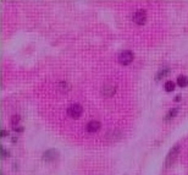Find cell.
Listing matches in <instances>:
<instances>
[{"label":"cell","instance_id":"6da1fadb","mask_svg":"<svg viewBox=\"0 0 188 175\" xmlns=\"http://www.w3.org/2000/svg\"><path fill=\"white\" fill-rule=\"evenodd\" d=\"M178 152H180V146L178 144L174 146L170 149V152H169V154L166 156V159H165V168H170L171 164H174V162L176 160V158L178 156Z\"/></svg>","mask_w":188,"mask_h":175},{"label":"cell","instance_id":"7a4b0ae2","mask_svg":"<svg viewBox=\"0 0 188 175\" xmlns=\"http://www.w3.org/2000/svg\"><path fill=\"white\" fill-rule=\"evenodd\" d=\"M133 59H134V55L131 50H124L117 56V60L121 65H129L133 61Z\"/></svg>","mask_w":188,"mask_h":175},{"label":"cell","instance_id":"3957f363","mask_svg":"<svg viewBox=\"0 0 188 175\" xmlns=\"http://www.w3.org/2000/svg\"><path fill=\"white\" fill-rule=\"evenodd\" d=\"M83 113V108L82 105L78 104V103H75V104H71L67 109V115L71 116L72 119H78Z\"/></svg>","mask_w":188,"mask_h":175},{"label":"cell","instance_id":"277c9868","mask_svg":"<svg viewBox=\"0 0 188 175\" xmlns=\"http://www.w3.org/2000/svg\"><path fill=\"white\" fill-rule=\"evenodd\" d=\"M133 22L137 23V25H144L145 21H147V12L145 10L141 9V10H137L134 14H133Z\"/></svg>","mask_w":188,"mask_h":175},{"label":"cell","instance_id":"5b68a950","mask_svg":"<svg viewBox=\"0 0 188 175\" xmlns=\"http://www.w3.org/2000/svg\"><path fill=\"white\" fill-rule=\"evenodd\" d=\"M101 93L104 97H112L115 93H116V86L112 85V83H105L101 88Z\"/></svg>","mask_w":188,"mask_h":175},{"label":"cell","instance_id":"8992f818","mask_svg":"<svg viewBox=\"0 0 188 175\" xmlns=\"http://www.w3.org/2000/svg\"><path fill=\"white\" fill-rule=\"evenodd\" d=\"M59 156H60V153H59L56 149L51 148V149L44 152V154H43V159H44L45 162H55V160L59 158Z\"/></svg>","mask_w":188,"mask_h":175},{"label":"cell","instance_id":"52a82bcc","mask_svg":"<svg viewBox=\"0 0 188 175\" xmlns=\"http://www.w3.org/2000/svg\"><path fill=\"white\" fill-rule=\"evenodd\" d=\"M99 129H100V123L96 121V120L89 121V123L87 124V126H86V130H87L88 132H96Z\"/></svg>","mask_w":188,"mask_h":175},{"label":"cell","instance_id":"ba28073f","mask_svg":"<svg viewBox=\"0 0 188 175\" xmlns=\"http://www.w3.org/2000/svg\"><path fill=\"white\" fill-rule=\"evenodd\" d=\"M177 113H178V108H174V109H171V110L165 115L164 120H165V121H170V120H172V119L177 115Z\"/></svg>","mask_w":188,"mask_h":175},{"label":"cell","instance_id":"9c48e42d","mask_svg":"<svg viewBox=\"0 0 188 175\" xmlns=\"http://www.w3.org/2000/svg\"><path fill=\"white\" fill-rule=\"evenodd\" d=\"M177 85L180 87H187L188 86V77L185 75H181L177 77Z\"/></svg>","mask_w":188,"mask_h":175},{"label":"cell","instance_id":"30bf717a","mask_svg":"<svg viewBox=\"0 0 188 175\" xmlns=\"http://www.w3.org/2000/svg\"><path fill=\"white\" fill-rule=\"evenodd\" d=\"M169 72H170V69H167V68H164V69H161V70L159 71L157 73V80H161L162 77H165L166 75H169Z\"/></svg>","mask_w":188,"mask_h":175},{"label":"cell","instance_id":"8fae6325","mask_svg":"<svg viewBox=\"0 0 188 175\" xmlns=\"http://www.w3.org/2000/svg\"><path fill=\"white\" fill-rule=\"evenodd\" d=\"M175 87H176L175 82H172V81H166V83H165V91H166V92H172V91L175 90Z\"/></svg>","mask_w":188,"mask_h":175},{"label":"cell","instance_id":"7c38bea8","mask_svg":"<svg viewBox=\"0 0 188 175\" xmlns=\"http://www.w3.org/2000/svg\"><path fill=\"white\" fill-rule=\"evenodd\" d=\"M58 87H59V90H61L63 92H67V91L70 90V86H68L66 82H60Z\"/></svg>","mask_w":188,"mask_h":175},{"label":"cell","instance_id":"4fadbf2b","mask_svg":"<svg viewBox=\"0 0 188 175\" xmlns=\"http://www.w3.org/2000/svg\"><path fill=\"white\" fill-rule=\"evenodd\" d=\"M20 121V116L18 115H14L12 116V120H11V123H12V125H15L16 126V124Z\"/></svg>","mask_w":188,"mask_h":175},{"label":"cell","instance_id":"5bb4252c","mask_svg":"<svg viewBox=\"0 0 188 175\" xmlns=\"http://www.w3.org/2000/svg\"><path fill=\"white\" fill-rule=\"evenodd\" d=\"M14 130H15V131H22L23 129H22V127H17V126H15V127H14Z\"/></svg>","mask_w":188,"mask_h":175},{"label":"cell","instance_id":"9a60e30c","mask_svg":"<svg viewBox=\"0 0 188 175\" xmlns=\"http://www.w3.org/2000/svg\"><path fill=\"white\" fill-rule=\"evenodd\" d=\"M6 154H7V153H6V151L2 148V158H6Z\"/></svg>","mask_w":188,"mask_h":175},{"label":"cell","instance_id":"2e32d148","mask_svg":"<svg viewBox=\"0 0 188 175\" xmlns=\"http://www.w3.org/2000/svg\"><path fill=\"white\" fill-rule=\"evenodd\" d=\"M1 135H2V137H5V135H6V131H5V130H2V131H1Z\"/></svg>","mask_w":188,"mask_h":175},{"label":"cell","instance_id":"e0dca14e","mask_svg":"<svg viewBox=\"0 0 188 175\" xmlns=\"http://www.w3.org/2000/svg\"><path fill=\"white\" fill-rule=\"evenodd\" d=\"M180 99H181V96H180V94H178V96H177V97H176V98H175V101H180Z\"/></svg>","mask_w":188,"mask_h":175}]
</instances>
